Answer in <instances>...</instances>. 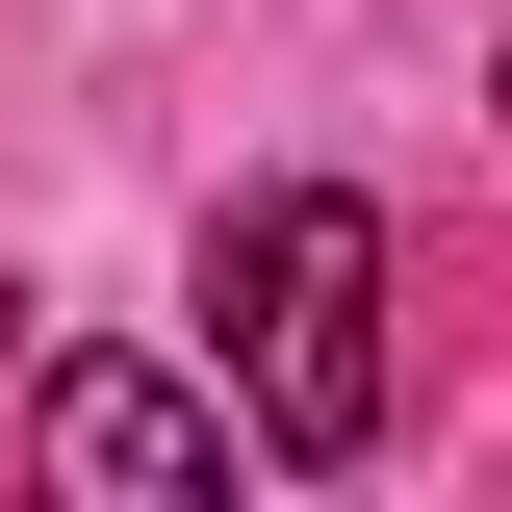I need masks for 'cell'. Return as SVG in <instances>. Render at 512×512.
<instances>
[{"label": "cell", "instance_id": "1", "mask_svg": "<svg viewBox=\"0 0 512 512\" xmlns=\"http://www.w3.org/2000/svg\"><path fill=\"white\" fill-rule=\"evenodd\" d=\"M205 359H231L256 461H384V205L359 180L205 205Z\"/></svg>", "mask_w": 512, "mask_h": 512}, {"label": "cell", "instance_id": "2", "mask_svg": "<svg viewBox=\"0 0 512 512\" xmlns=\"http://www.w3.org/2000/svg\"><path fill=\"white\" fill-rule=\"evenodd\" d=\"M26 461L103 487V512H231L256 410H231V359H205V384H154V359H26Z\"/></svg>", "mask_w": 512, "mask_h": 512}, {"label": "cell", "instance_id": "3", "mask_svg": "<svg viewBox=\"0 0 512 512\" xmlns=\"http://www.w3.org/2000/svg\"><path fill=\"white\" fill-rule=\"evenodd\" d=\"M0 359H26V282H0Z\"/></svg>", "mask_w": 512, "mask_h": 512}, {"label": "cell", "instance_id": "4", "mask_svg": "<svg viewBox=\"0 0 512 512\" xmlns=\"http://www.w3.org/2000/svg\"><path fill=\"white\" fill-rule=\"evenodd\" d=\"M487 103H512V77H487Z\"/></svg>", "mask_w": 512, "mask_h": 512}]
</instances>
